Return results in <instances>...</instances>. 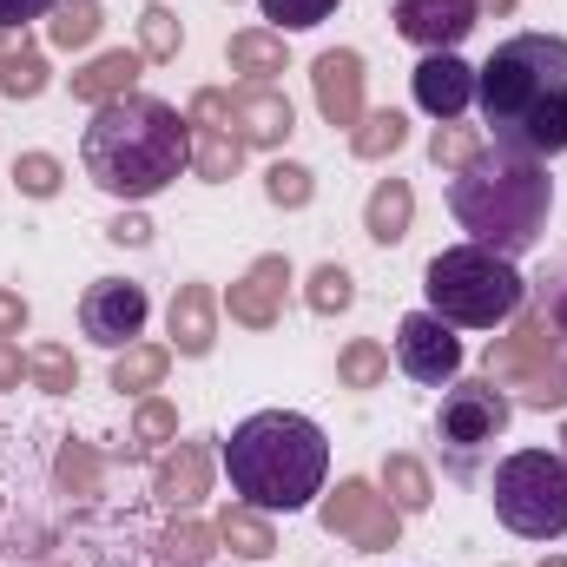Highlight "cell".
<instances>
[{"label":"cell","instance_id":"6da1fadb","mask_svg":"<svg viewBox=\"0 0 567 567\" xmlns=\"http://www.w3.org/2000/svg\"><path fill=\"white\" fill-rule=\"evenodd\" d=\"M475 106L502 152L561 158L567 152V40L561 33H508L475 66Z\"/></svg>","mask_w":567,"mask_h":567},{"label":"cell","instance_id":"7a4b0ae2","mask_svg":"<svg viewBox=\"0 0 567 567\" xmlns=\"http://www.w3.org/2000/svg\"><path fill=\"white\" fill-rule=\"evenodd\" d=\"M80 158L106 198L145 205L192 165V120H178V106H165L152 93L106 100V106H93V120L80 133Z\"/></svg>","mask_w":567,"mask_h":567},{"label":"cell","instance_id":"3957f363","mask_svg":"<svg viewBox=\"0 0 567 567\" xmlns=\"http://www.w3.org/2000/svg\"><path fill=\"white\" fill-rule=\"evenodd\" d=\"M449 212L468 231V245L495 251V258H522L542 245L548 212H555V178L542 158L482 145L455 178H449Z\"/></svg>","mask_w":567,"mask_h":567},{"label":"cell","instance_id":"277c9868","mask_svg":"<svg viewBox=\"0 0 567 567\" xmlns=\"http://www.w3.org/2000/svg\"><path fill=\"white\" fill-rule=\"evenodd\" d=\"M225 475L231 495L258 515H297L323 495L330 475V442L323 429L297 410H258L231 429L225 442Z\"/></svg>","mask_w":567,"mask_h":567},{"label":"cell","instance_id":"5b68a950","mask_svg":"<svg viewBox=\"0 0 567 567\" xmlns=\"http://www.w3.org/2000/svg\"><path fill=\"white\" fill-rule=\"evenodd\" d=\"M423 290H429V310L442 323H462V330H502L528 303V278L515 271V258H495L482 245L435 251L423 271Z\"/></svg>","mask_w":567,"mask_h":567},{"label":"cell","instance_id":"8992f818","mask_svg":"<svg viewBox=\"0 0 567 567\" xmlns=\"http://www.w3.org/2000/svg\"><path fill=\"white\" fill-rule=\"evenodd\" d=\"M488 502L508 535L522 542H561L567 535V462L548 449H515L488 475Z\"/></svg>","mask_w":567,"mask_h":567},{"label":"cell","instance_id":"52a82bcc","mask_svg":"<svg viewBox=\"0 0 567 567\" xmlns=\"http://www.w3.org/2000/svg\"><path fill=\"white\" fill-rule=\"evenodd\" d=\"M508 416H515V403L502 396L495 377H455L442 390V410H435V442H442L449 468L475 475V462L495 449V435L508 429Z\"/></svg>","mask_w":567,"mask_h":567},{"label":"cell","instance_id":"ba28073f","mask_svg":"<svg viewBox=\"0 0 567 567\" xmlns=\"http://www.w3.org/2000/svg\"><path fill=\"white\" fill-rule=\"evenodd\" d=\"M145 317H152V297H145V284H133V278H93L86 297H80V330H86L100 350H133L140 330H145Z\"/></svg>","mask_w":567,"mask_h":567},{"label":"cell","instance_id":"9c48e42d","mask_svg":"<svg viewBox=\"0 0 567 567\" xmlns=\"http://www.w3.org/2000/svg\"><path fill=\"white\" fill-rule=\"evenodd\" d=\"M323 528L343 535L350 548H396V528H403V508L390 495H377L370 482H337V495L323 502Z\"/></svg>","mask_w":567,"mask_h":567},{"label":"cell","instance_id":"30bf717a","mask_svg":"<svg viewBox=\"0 0 567 567\" xmlns=\"http://www.w3.org/2000/svg\"><path fill=\"white\" fill-rule=\"evenodd\" d=\"M396 363H403V377H416V383H455L462 377V337H455V323H442L435 310H410L403 323H396Z\"/></svg>","mask_w":567,"mask_h":567},{"label":"cell","instance_id":"8fae6325","mask_svg":"<svg viewBox=\"0 0 567 567\" xmlns=\"http://www.w3.org/2000/svg\"><path fill=\"white\" fill-rule=\"evenodd\" d=\"M390 20H396V33H403L410 47H423V53H455V47L475 33L482 0H396Z\"/></svg>","mask_w":567,"mask_h":567},{"label":"cell","instance_id":"7c38bea8","mask_svg":"<svg viewBox=\"0 0 567 567\" xmlns=\"http://www.w3.org/2000/svg\"><path fill=\"white\" fill-rule=\"evenodd\" d=\"M238 158H245V140L231 133V93H198L192 100V165H198V178H231L238 172Z\"/></svg>","mask_w":567,"mask_h":567},{"label":"cell","instance_id":"4fadbf2b","mask_svg":"<svg viewBox=\"0 0 567 567\" xmlns=\"http://www.w3.org/2000/svg\"><path fill=\"white\" fill-rule=\"evenodd\" d=\"M416 106H423L429 120H462L468 106H475V66L468 60H455V53H429L423 66H416Z\"/></svg>","mask_w":567,"mask_h":567},{"label":"cell","instance_id":"5bb4252c","mask_svg":"<svg viewBox=\"0 0 567 567\" xmlns=\"http://www.w3.org/2000/svg\"><path fill=\"white\" fill-rule=\"evenodd\" d=\"M317 106L330 126L357 133L363 126V60L357 53H323L317 60Z\"/></svg>","mask_w":567,"mask_h":567},{"label":"cell","instance_id":"9a60e30c","mask_svg":"<svg viewBox=\"0 0 567 567\" xmlns=\"http://www.w3.org/2000/svg\"><path fill=\"white\" fill-rule=\"evenodd\" d=\"M284 284H290V265L284 258H258L245 278L231 284V317L238 323H251V330H265V323H278V310H284Z\"/></svg>","mask_w":567,"mask_h":567},{"label":"cell","instance_id":"2e32d148","mask_svg":"<svg viewBox=\"0 0 567 567\" xmlns=\"http://www.w3.org/2000/svg\"><path fill=\"white\" fill-rule=\"evenodd\" d=\"M231 126L245 145H284L290 140V100L278 86H245V93H231Z\"/></svg>","mask_w":567,"mask_h":567},{"label":"cell","instance_id":"e0dca14e","mask_svg":"<svg viewBox=\"0 0 567 567\" xmlns=\"http://www.w3.org/2000/svg\"><path fill=\"white\" fill-rule=\"evenodd\" d=\"M218 343V310H212V290L205 284H185L172 297V350L178 357H205Z\"/></svg>","mask_w":567,"mask_h":567},{"label":"cell","instance_id":"ac0fdd59","mask_svg":"<svg viewBox=\"0 0 567 567\" xmlns=\"http://www.w3.org/2000/svg\"><path fill=\"white\" fill-rule=\"evenodd\" d=\"M205 482H212V449L205 442H178V455H165V468H158V502L192 508L205 495Z\"/></svg>","mask_w":567,"mask_h":567},{"label":"cell","instance_id":"d6986e66","mask_svg":"<svg viewBox=\"0 0 567 567\" xmlns=\"http://www.w3.org/2000/svg\"><path fill=\"white\" fill-rule=\"evenodd\" d=\"M133 80H140V53H100L86 73H73V100H86V106H106V100H126L133 93Z\"/></svg>","mask_w":567,"mask_h":567},{"label":"cell","instance_id":"ffe728a7","mask_svg":"<svg viewBox=\"0 0 567 567\" xmlns=\"http://www.w3.org/2000/svg\"><path fill=\"white\" fill-rule=\"evenodd\" d=\"M410 212H416L410 185H403V178H383V185L370 192V212H363V225H370V238H377V245H396V238L410 231Z\"/></svg>","mask_w":567,"mask_h":567},{"label":"cell","instance_id":"44dd1931","mask_svg":"<svg viewBox=\"0 0 567 567\" xmlns=\"http://www.w3.org/2000/svg\"><path fill=\"white\" fill-rule=\"evenodd\" d=\"M218 542H225V548H238L245 561H265V555L278 548V542H271V528L258 522V508H245V502L218 515Z\"/></svg>","mask_w":567,"mask_h":567},{"label":"cell","instance_id":"7402d4cb","mask_svg":"<svg viewBox=\"0 0 567 567\" xmlns=\"http://www.w3.org/2000/svg\"><path fill=\"white\" fill-rule=\"evenodd\" d=\"M47 40L66 47V53H73V47H93V40H100V7H93V0H60Z\"/></svg>","mask_w":567,"mask_h":567},{"label":"cell","instance_id":"603a6c76","mask_svg":"<svg viewBox=\"0 0 567 567\" xmlns=\"http://www.w3.org/2000/svg\"><path fill=\"white\" fill-rule=\"evenodd\" d=\"M383 488H390V502H396L403 515L429 508V475H423V462H410V455H390V462H383Z\"/></svg>","mask_w":567,"mask_h":567},{"label":"cell","instance_id":"cb8c5ba5","mask_svg":"<svg viewBox=\"0 0 567 567\" xmlns=\"http://www.w3.org/2000/svg\"><path fill=\"white\" fill-rule=\"evenodd\" d=\"M165 363H172V350H158V343H133V350L113 363V390H152V383L165 377Z\"/></svg>","mask_w":567,"mask_h":567},{"label":"cell","instance_id":"d4e9b609","mask_svg":"<svg viewBox=\"0 0 567 567\" xmlns=\"http://www.w3.org/2000/svg\"><path fill=\"white\" fill-rule=\"evenodd\" d=\"M231 66L238 73H284V33H238L231 40Z\"/></svg>","mask_w":567,"mask_h":567},{"label":"cell","instance_id":"484cf974","mask_svg":"<svg viewBox=\"0 0 567 567\" xmlns=\"http://www.w3.org/2000/svg\"><path fill=\"white\" fill-rule=\"evenodd\" d=\"M258 13L271 20V33H303V27L330 20V13H337V0H258Z\"/></svg>","mask_w":567,"mask_h":567},{"label":"cell","instance_id":"4316f807","mask_svg":"<svg viewBox=\"0 0 567 567\" xmlns=\"http://www.w3.org/2000/svg\"><path fill=\"white\" fill-rule=\"evenodd\" d=\"M40 86H47L40 53H27V47H20V53H0V93H7V100H33Z\"/></svg>","mask_w":567,"mask_h":567},{"label":"cell","instance_id":"83f0119b","mask_svg":"<svg viewBox=\"0 0 567 567\" xmlns=\"http://www.w3.org/2000/svg\"><path fill=\"white\" fill-rule=\"evenodd\" d=\"M27 370H33V383H40L47 396H66V390L80 383V370H73V357H66L60 343H40V350L27 357Z\"/></svg>","mask_w":567,"mask_h":567},{"label":"cell","instance_id":"f1b7e54d","mask_svg":"<svg viewBox=\"0 0 567 567\" xmlns=\"http://www.w3.org/2000/svg\"><path fill=\"white\" fill-rule=\"evenodd\" d=\"M403 145V120L396 113H363V126L350 133V152L357 158H383V152H396Z\"/></svg>","mask_w":567,"mask_h":567},{"label":"cell","instance_id":"f546056e","mask_svg":"<svg viewBox=\"0 0 567 567\" xmlns=\"http://www.w3.org/2000/svg\"><path fill=\"white\" fill-rule=\"evenodd\" d=\"M178 53V20L165 7H145L140 13V60H172Z\"/></svg>","mask_w":567,"mask_h":567},{"label":"cell","instance_id":"4dcf8cb0","mask_svg":"<svg viewBox=\"0 0 567 567\" xmlns=\"http://www.w3.org/2000/svg\"><path fill=\"white\" fill-rule=\"evenodd\" d=\"M13 185H20L27 198H53V192H60V158H47V152L13 158Z\"/></svg>","mask_w":567,"mask_h":567},{"label":"cell","instance_id":"1f68e13d","mask_svg":"<svg viewBox=\"0 0 567 567\" xmlns=\"http://www.w3.org/2000/svg\"><path fill=\"white\" fill-rule=\"evenodd\" d=\"M383 370H390V357H383L377 343H350V350H343V363H337V377H343L350 390H370Z\"/></svg>","mask_w":567,"mask_h":567},{"label":"cell","instance_id":"d6a6232c","mask_svg":"<svg viewBox=\"0 0 567 567\" xmlns=\"http://www.w3.org/2000/svg\"><path fill=\"white\" fill-rule=\"evenodd\" d=\"M350 297H357V290H350V271H343V265H317V278H310V310L330 317V310H350Z\"/></svg>","mask_w":567,"mask_h":567},{"label":"cell","instance_id":"836d02e7","mask_svg":"<svg viewBox=\"0 0 567 567\" xmlns=\"http://www.w3.org/2000/svg\"><path fill=\"white\" fill-rule=\"evenodd\" d=\"M475 152H482V140H475V133H462V126H435V140H429V158H435V165H449V172H462Z\"/></svg>","mask_w":567,"mask_h":567},{"label":"cell","instance_id":"e575fe53","mask_svg":"<svg viewBox=\"0 0 567 567\" xmlns=\"http://www.w3.org/2000/svg\"><path fill=\"white\" fill-rule=\"evenodd\" d=\"M265 192H271V205H290L297 212V205H310V172L303 165H271L265 172Z\"/></svg>","mask_w":567,"mask_h":567},{"label":"cell","instance_id":"d590c367","mask_svg":"<svg viewBox=\"0 0 567 567\" xmlns=\"http://www.w3.org/2000/svg\"><path fill=\"white\" fill-rule=\"evenodd\" d=\"M165 442H178V416H172V403H145L140 410V449H165Z\"/></svg>","mask_w":567,"mask_h":567},{"label":"cell","instance_id":"8d00e7d4","mask_svg":"<svg viewBox=\"0 0 567 567\" xmlns=\"http://www.w3.org/2000/svg\"><path fill=\"white\" fill-rule=\"evenodd\" d=\"M542 317H548V323L567 337V265H561L548 284H542Z\"/></svg>","mask_w":567,"mask_h":567},{"label":"cell","instance_id":"74e56055","mask_svg":"<svg viewBox=\"0 0 567 567\" xmlns=\"http://www.w3.org/2000/svg\"><path fill=\"white\" fill-rule=\"evenodd\" d=\"M60 0H0V33H13V27H27V20H40V13H53Z\"/></svg>","mask_w":567,"mask_h":567},{"label":"cell","instance_id":"f35d334b","mask_svg":"<svg viewBox=\"0 0 567 567\" xmlns=\"http://www.w3.org/2000/svg\"><path fill=\"white\" fill-rule=\"evenodd\" d=\"M205 542H212L205 528H178L165 548H172V561H178V567H198V561H205Z\"/></svg>","mask_w":567,"mask_h":567},{"label":"cell","instance_id":"ab89813d","mask_svg":"<svg viewBox=\"0 0 567 567\" xmlns=\"http://www.w3.org/2000/svg\"><path fill=\"white\" fill-rule=\"evenodd\" d=\"M20 330H27V297L0 290V337H20Z\"/></svg>","mask_w":567,"mask_h":567},{"label":"cell","instance_id":"60d3db41","mask_svg":"<svg viewBox=\"0 0 567 567\" xmlns=\"http://www.w3.org/2000/svg\"><path fill=\"white\" fill-rule=\"evenodd\" d=\"M106 238H113V245H145V238H152V225H145L140 212H126V218H113V231H106Z\"/></svg>","mask_w":567,"mask_h":567},{"label":"cell","instance_id":"b9f144b4","mask_svg":"<svg viewBox=\"0 0 567 567\" xmlns=\"http://www.w3.org/2000/svg\"><path fill=\"white\" fill-rule=\"evenodd\" d=\"M20 350H13V337H0V390H20Z\"/></svg>","mask_w":567,"mask_h":567},{"label":"cell","instance_id":"7bdbcfd3","mask_svg":"<svg viewBox=\"0 0 567 567\" xmlns=\"http://www.w3.org/2000/svg\"><path fill=\"white\" fill-rule=\"evenodd\" d=\"M561 462H567V429H561Z\"/></svg>","mask_w":567,"mask_h":567},{"label":"cell","instance_id":"ee69618b","mask_svg":"<svg viewBox=\"0 0 567 567\" xmlns=\"http://www.w3.org/2000/svg\"><path fill=\"white\" fill-rule=\"evenodd\" d=\"M542 567H567V561H542Z\"/></svg>","mask_w":567,"mask_h":567},{"label":"cell","instance_id":"f6af8a7d","mask_svg":"<svg viewBox=\"0 0 567 567\" xmlns=\"http://www.w3.org/2000/svg\"><path fill=\"white\" fill-rule=\"evenodd\" d=\"M495 7H508V0H495Z\"/></svg>","mask_w":567,"mask_h":567}]
</instances>
